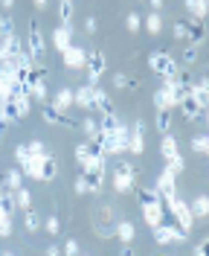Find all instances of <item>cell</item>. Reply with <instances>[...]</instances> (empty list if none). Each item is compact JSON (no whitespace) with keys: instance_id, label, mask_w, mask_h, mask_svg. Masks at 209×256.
<instances>
[{"instance_id":"cell-1","label":"cell","mask_w":209,"mask_h":256,"mask_svg":"<svg viewBox=\"0 0 209 256\" xmlns=\"http://www.w3.org/2000/svg\"><path fill=\"white\" fill-rule=\"evenodd\" d=\"M148 67H151L157 76H163V79H169V76L177 73V62L169 56V52H160V50H154V52L148 56Z\"/></svg>"},{"instance_id":"cell-2","label":"cell","mask_w":209,"mask_h":256,"mask_svg":"<svg viewBox=\"0 0 209 256\" xmlns=\"http://www.w3.org/2000/svg\"><path fill=\"white\" fill-rule=\"evenodd\" d=\"M113 190L116 192H131L134 190V166L125 163V160H119V163L113 166Z\"/></svg>"},{"instance_id":"cell-3","label":"cell","mask_w":209,"mask_h":256,"mask_svg":"<svg viewBox=\"0 0 209 256\" xmlns=\"http://www.w3.org/2000/svg\"><path fill=\"white\" fill-rule=\"evenodd\" d=\"M169 207H172V212H175V224L183 230V233H189V230H192V224H195V216H192V210H189V204H186V201H180V198H175Z\"/></svg>"},{"instance_id":"cell-4","label":"cell","mask_w":209,"mask_h":256,"mask_svg":"<svg viewBox=\"0 0 209 256\" xmlns=\"http://www.w3.org/2000/svg\"><path fill=\"white\" fill-rule=\"evenodd\" d=\"M157 195H160V201H175L177 198V184H175V172H169V169H163V175L157 178Z\"/></svg>"},{"instance_id":"cell-5","label":"cell","mask_w":209,"mask_h":256,"mask_svg":"<svg viewBox=\"0 0 209 256\" xmlns=\"http://www.w3.org/2000/svg\"><path fill=\"white\" fill-rule=\"evenodd\" d=\"M105 67H108V58H105V52H93V56H87V70H90V79H87V84H93L96 88L99 76L105 73Z\"/></svg>"},{"instance_id":"cell-6","label":"cell","mask_w":209,"mask_h":256,"mask_svg":"<svg viewBox=\"0 0 209 256\" xmlns=\"http://www.w3.org/2000/svg\"><path fill=\"white\" fill-rule=\"evenodd\" d=\"M26 50L32 52V58H41L44 56V50H47V44H44V35H41V30H38V24H29V38H26Z\"/></svg>"},{"instance_id":"cell-7","label":"cell","mask_w":209,"mask_h":256,"mask_svg":"<svg viewBox=\"0 0 209 256\" xmlns=\"http://www.w3.org/2000/svg\"><path fill=\"white\" fill-rule=\"evenodd\" d=\"M177 105H180V111H183V116H186L189 122H195V120H204V111H207V108H201V105L192 99V94H186L180 102H177Z\"/></svg>"},{"instance_id":"cell-8","label":"cell","mask_w":209,"mask_h":256,"mask_svg":"<svg viewBox=\"0 0 209 256\" xmlns=\"http://www.w3.org/2000/svg\"><path fill=\"white\" fill-rule=\"evenodd\" d=\"M189 94H192V99L201 105V108H207L209 105V82L207 79H195L192 84H189Z\"/></svg>"},{"instance_id":"cell-9","label":"cell","mask_w":209,"mask_h":256,"mask_svg":"<svg viewBox=\"0 0 209 256\" xmlns=\"http://www.w3.org/2000/svg\"><path fill=\"white\" fill-rule=\"evenodd\" d=\"M64 64L70 67V70H79V67L87 64V52H84L81 47H73V44H70V47L64 50Z\"/></svg>"},{"instance_id":"cell-10","label":"cell","mask_w":209,"mask_h":256,"mask_svg":"<svg viewBox=\"0 0 209 256\" xmlns=\"http://www.w3.org/2000/svg\"><path fill=\"white\" fill-rule=\"evenodd\" d=\"M73 105L90 111V108H93V84H81L79 90H73Z\"/></svg>"},{"instance_id":"cell-11","label":"cell","mask_w":209,"mask_h":256,"mask_svg":"<svg viewBox=\"0 0 209 256\" xmlns=\"http://www.w3.org/2000/svg\"><path fill=\"white\" fill-rule=\"evenodd\" d=\"M140 207H143L145 222L151 224V227H157L163 222V201H151V204H140Z\"/></svg>"},{"instance_id":"cell-12","label":"cell","mask_w":209,"mask_h":256,"mask_svg":"<svg viewBox=\"0 0 209 256\" xmlns=\"http://www.w3.org/2000/svg\"><path fill=\"white\" fill-rule=\"evenodd\" d=\"M20 50H23V41H20L17 35H9V38H3V41H0V56L17 58V56H20Z\"/></svg>"},{"instance_id":"cell-13","label":"cell","mask_w":209,"mask_h":256,"mask_svg":"<svg viewBox=\"0 0 209 256\" xmlns=\"http://www.w3.org/2000/svg\"><path fill=\"white\" fill-rule=\"evenodd\" d=\"M116 224H111V207H102L99 210V222H96V233L99 236H113Z\"/></svg>"},{"instance_id":"cell-14","label":"cell","mask_w":209,"mask_h":256,"mask_svg":"<svg viewBox=\"0 0 209 256\" xmlns=\"http://www.w3.org/2000/svg\"><path fill=\"white\" fill-rule=\"evenodd\" d=\"M44 120L49 126H70V116L64 111H58L55 105H44Z\"/></svg>"},{"instance_id":"cell-15","label":"cell","mask_w":209,"mask_h":256,"mask_svg":"<svg viewBox=\"0 0 209 256\" xmlns=\"http://www.w3.org/2000/svg\"><path fill=\"white\" fill-rule=\"evenodd\" d=\"M0 116H3L6 122H17V120H20V108H17V99H3Z\"/></svg>"},{"instance_id":"cell-16","label":"cell","mask_w":209,"mask_h":256,"mask_svg":"<svg viewBox=\"0 0 209 256\" xmlns=\"http://www.w3.org/2000/svg\"><path fill=\"white\" fill-rule=\"evenodd\" d=\"M70 38H73V26H58V30L52 32V44L64 52L70 47Z\"/></svg>"},{"instance_id":"cell-17","label":"cell","mask_w":209,"mask_h":256,"mask_svg":"<svg viewBox=\"0 0 209 256\" xmlns=\"http://www.w3.org/2000/svg\"><path fill=\"white\" fill-rule=\"evenodd\" d=\"M58 175V160L47 154V158H41V180H52V178Z\"/></svg>"},{"instance_id":"cell-18","label":"cell","mask_w":209,"mask_h":256,"mask_svg":"<svg viewBox=\"0 0 209 256\" xmlns=\"http://www.w3.org/2000/svg\"><path fill=\"white\" fill-rule=\"evenodd\" d=\"M116 236H119V242H125V244H131L134 242V236H137V227L131 222H116V230H113Z\"/></svg>"},{"instance_id":"cell-19","label":"cell","mask_w":209,"mask_h":256,"mask_svg":"<svg viewBox=\"0 0 209 256\" xmlns=\"http://www.w3.org/2000/svg\"><path fill=\"white\" fill-rule=\"evenodd\" d=\"M160 154L166 160H172V158H177L180 152H177V140L172 137V134H163V143H160Z\"/></svg>"},{"instance_id":"cell-20","label":"cell","mask_w":209,"mask_h":256,"mask_svg":"<svg viewBox=\"0 0 209 256\" xmlns=\"http://www.w3.org/2000/svg\"><path fill=\"white\" fill-rule=\"evenodd\" d=\"M154 105H157V111H172V108H175V99H172V94H169L166 88H160V90L154 94Z\"/></svg>"},{"instance_id":"cell-21","label":"cell","mask_w":209,"mask_h":256,"mask_svg":"<svg viewBox=\"0 0 209 256\" xmlns=\"http://www.w3.org/2000/svg\"><path fill=\"white\" fill-rule=\"evenodd\" d=\"M23 186V175L17 172V169H9L6 172V178H3V190H9V192H15Z\"/></svg>"},{"instance_id":"cell-22","label":"cell","mask_w":209,"mask_h":256,"mask_svg":"<svg viewBox=\"0 0 209 256\" xmlns=\"http://www.w3.org/2000/svg\"><path fill=\"white\" fill-rule=\"evenodd\" d=\"M15 192H9V190H0V212L3 216H12L15 212Z\"/></svg>"},{"instance_id":"cell-23","label":"cell","mask_w":209,"mask_h":256,"mask_svg":"<svg viewBox=\"0 0 209 256\" xmlns=\"http://www.w3.org/2000/svg\"><path fill=\"white\" fill-rule=\"evenodd\" d=\"M131 131V128H128ZM128 152L131 154H143L145 152V137H143V131H131V137H128Z\"/></svg>"},{"instance_id":"cell-24","label":"cell","mask_w":209,"mask_h":256,"mask_svg":"<svg viewBox=\"0 0 209 256\" xmlns=\"http://www.w3.org/2000/svg\"><path fill=\"white\" fill-rule=\"evenodd\" d=\"M52 105H55L58 111H67V108L73 105V90H70V88H61V90L55 94V99H52Z\"/></svg>"},{"instance_id":"cell-25","label":"cell","mask_w":209,"mask_h":256,"mask_svg":"<svg viewBox=\"0 0 209 256\" xmlns=\"http://www.w3.org/2000/svg\"><path fill=\"white\" fill-rule=\"evenodd\" d=\"M93 108H99L102 114H113V111H111V99H108V94H105V90H99V88H93Z\"/></svg>"},{"instance_id":"cell-26","label":"cell","mask_w":209,"mask_h":256,"mask_svg":"<svg viewBox=\"0 0 209 256\" xmlns=\"http://www.w3.org/2000/svg\"><path fill=\"white\" fill-rule=\"evenodd\" d=\"M189 210H192L195 218H204V216H209V198H207V195H198Z\"/></svg>"},{"instance_id":"cell-27","label":"cell","mask_w":209,"mask_h":256,"mask_svg":"<svg viewBox=\"0 0 209 256\" xmlns=\"http://www.w3.org/2000/svg\"><path fill=\"white\" fill-rule=\"evenodd\" d=\"M58 18H61V26H73V0H61Z\"/></svg>"},{"instance_id":"cell-28","label":"cell","mask_w":209,"mask_h":256,"mask_svg":"<svg viewBox=\"0 0 209 256\" xmlns=\"http://www.w3.org/2000/svg\"><path fill=\"white\" fill-rule=\"evenodd\" d=\"M29 204H32V192L26 190V186L15 190V207L17 210H29Z\"/></svg>"},{"instance_id":"cell-29","label":"cell","mask_w":209,"mask_h":256,"mask_svg":"<svg viewBox=\"0 0 209 256\" xmlns=\"http://www.w3.org/2000/svg\"><path fill=\"white\" fill-rule=\"evenodd\" d=\"M23 224H26V230H29V233H35V230H41V227H44V218H41L35 210H26V216H23Z\"/></svg>"},{"instance_id":"cell-30","label":"cell","mask_w":209,"mask_h":256,"mask_svg":"<svg viewBox=\"0 0 209 256\" xmlns=\"http://www.w3.org/2000/svg\"><path fill=\"white\" fill-rule=\"evenodd\" d=\"M116 128H119V116H116V114H105V120L99 122V131H105V134H116Z\"/></svg>"},{"instance_id":"cell-31","label":"cell","mask_w":209,"mask_h":256,"mask_svg":"<svg viewBox=\"0 0 209 256\" xmlns=\"http://www.w3.org/2000/svg\"><path fill=\"white\" fill-rule=\"evenodd\" d=\"M183 6H186V9H189L198 20L207 15V0H183Z\"/></svg>"},{"instance_id":"cell-32","label":"cell","mask_w":209,"mask_h":256,"mask_svg":"<svg viewBox=\"0 0 209 256\" xmlns=\"http://www.w3.org/2000/svg\"><path fill=\"white\" fill-rule=\"evenodd\" d=\"M154 126H157V131H160V134H169V128H172V111H157Z\"/></svg>"},{"instance_id":"cell-33","label":"cell","mask_w":209,"mask_h":256,"mask_svg":"<svg viewBox=\"0 0 209 256\" xmlns=\"http://www.w3.org/2000/svg\"><path fill=\"white\" fill-rule=\"evenodd\" d=\"M145 30L151 32V35H160V30H163L160 12H151V15H148V20H145Z\"/></svg>"},{"instance_id":"cell-34","label":"cell","mask_w":209,"mask_h":256,"mask_svg":"<svg viewBox=\"0 0 209 256\" xmlns=\"http://www.w3.org/2000/svg\"><path fill=\"white\" fill-rule=\"evenodd\" d=\"M9 35H15V20H12L9 15H3L0 18V41L9 38Z\"/></svg>"},{"instance_id":"cell-35","label":"cell","mask_w":209,"mask_h":256,"mask_svg":"<svg viewBox=\"0 0 209 256\" xmlns=\"http://www.w3.org/2000/svg\"><path fill=\"white\" fill-rule=\"evenodd\" d=\"M189 41H192V47H198L204 41V26L201 24H189Z\"/></svg>"},{"instance_id":"cell-36","label":"cell","mask_w":209,"mask_h":256,"mask_svg":"<svg viewBox=\"0 0 209 256\" xmlns=\"http://www.w3.org/2000/svg\"><path fill=\"white\" fill-rule=\"evenodd\" d=\"M192 148L198 152V154H207V152H209V137H207V134H198V137L192 140Z\"/></svg>"},{"instance_id":"cell-37","label":"cell","mask_w":209,"mask_h":256,"mask_svg":"<svg viewBox=\"0 0 209 256\" xmlns=\"http://www.w3.org/2000/svg\"><path fill=\"white\" fill-rule=\"evenodd\" d=\"M26 152H29V154H32V158H47V148H44V143H41V140H32V143L26 146Z\"/></svg>"},{"instance_id":"cell-38","label":"cell","mask_w":209,"mask_h":256,"mask_svg":"<svg viewBox=\"0 0 209 256\" xmlns=\"http://www.w3.org/2000/svg\"><path fill=\"white\" fill-rule=\"evenodd\" d=\"M76 160H79L81 166L90 160V143H79V146H76Z\"/></svg>"},{"instance_id":"cell-39","label":"cell","mask_w":209,"mask_h":256,"mask_svg":"<svg viewBox=\"0 0 209 256\" xmlns=\"http://www.w3.org/2000/svg\"><path fill=\"white\" fill-rule=\"evenodd\" d=\"M113 84H116L119 90H128V88H134V84H131V79L125 76V73H113Z\"/></svg>"},{"instance_id":"cell-40","label":"cell","mask_w":209,"mask_h":256,"mask_svg":"<svg viewBox=\"0 0 209 256\" xmlns=\"http://www.w3.org/2000/svg\"><path fill=\"white\" fill-rule=\"evenodd\" d=\"M15 160L20 163V166H26V163L32 160V154L26 152V146H17V148H15Z\"/></svg>"},{"instance_id":"cell-41","label":"cell","mask_w":209,"mask_h":256,"mask_svg":"<svg viewBox=\"0 0 209 256\" xmlns=\"http://www.w3.org/2000/svg\"><path fill=\"white\" fill-rule=\"evenodd\" d=\"M0 236H12V216H0Z\"/></svg>"},{"instance_id":"cell-42","label":"cell","mask_w":209,"mask_h":256,"mask_svg":"<svg viewBox=\"0 0 209 256\" xmlns=\"http://www.w3.org/2000/svg\"><path fill=\"white\" fill-rule=\"evenodd\" d=\"M125 26H128V32H140V26H143V20H140V15L137 12H131L128 20H125Z\"/></svg>"},{"instance_id":"cell-43","label":"cell","mask_w":209,"mask_h":256,"mask_svg":"<svg viewBox=\"0 0 209 256\" xmlns=\"http://www.w3.org/2000/svg\"><path fill=\"white\" fill-rule=\"evenodd\" d=\"M175 38H180V41L189 38V24H186V20H177L175 24Z\"/></svg>"},{"instance_id":"cell-44","label":"cell","mask_w":209,"mask_h":256,"mask_svg":"<svg viewBox=\"0 0 209 256\" xmlns=\"http://www.w3.org/2000/svg\"><path fill=\"white\" fill-rule=\"evenodd\" d=\"M195 62H198V47H186V52H183V64L192 67Z\"/></svg>"},{"instance_id":"cell-45","label":"cell","mask_w":209,"mask_h":256,"mask_svg":"<svg viewBox=\"0 0 209 256\" xmlns=\"http://www.w3.org/2000/svg\"><path fill=\"white\" fill-rule=\"evenodd\" d=\"M81 128H84V134H87V140H93V134L99 131V122H93V120H84V122H81Z\"/></svg>"},{"instance_id":"cell-46","label":"cell","mask_w":209,"mask_h":256,"mask_svg":"<svg viewBox=\"0 0 209 256\" xmlns=\"http://www.w3.org/2000/svg\"><path fill=\"white\" fill-rule=\"evenodd\" d=\"M183 169H186V163H183V158H180V154H177V158H172L169 160V172H183Z\"/></svg>"},{"instance_id":"cell-47","label":"cell","mask_w":209,"mask_h":256,"mask_svg":"<svg viewBox=\"0 0 209 256\" xmlns=\"http://www.w3.org/2000/svg\"><path fill=\"white\" fill-rule=\"evenodd\" d=\"M64 254H67V256H81V250H79V242H76V239L64 242Z\"/></svg>"},{"instance_id":"cell-48","label":"cell","mask_w":209,"mask_h":256,"mask_svg":"<svg viewBox=\"0 0 209 256\" xmlns=\"http://www.w3.org/2000/svg\"><path fill=\"white\" fill-rule=\"evenodd\" d=\"M44 227H47V233H52V236L61 230V224H58V218H55V216H49L47 222H44Z\"/></svg>"},{"instance_id":"cell-49","label":"cell","mask_w":209,"mask_h":256,"mask_svg":"<svg viewBox=\"0 0 209 256\" xmlns=\"http://www.w3.org/2000/svg\"><path fill=\"white\" fill-rule=\"evenodd\" d=\"M76 192L79 195H87V180H84V175H79V180H76Z\"/></svg>"},{"instance_id":"cell-50","label":"cell","mask_w":209,"mask_h":256,"mask_svg":"<svg viewBox=\"0 0 209 256\" xmlns=\"http://www.w3.org/2000/svg\"><path fill=\"white\" fill-rule=\"evenodd\" d=\"M96 26H99V20H96L93 15H90L87 20H84V30H87V32H96Z\"/></svg>"},{"instance_id":"cell-51","label":"cell","mask_w":209,"mask_h":256,"mask_svg":"<svg viewBox=\"0 0 209 256\" xmlns=\"http://www.w3.org/2000/svg\"><path fill=\"white\" fill-rule=\"evenodd\" d=\"M207 244H209L207 239L201 242V244H198V248H195V256H207Z\"/></svg>"},{"instance_id":"cell-52","label":"cell","mask_w":209,"mask_h":256,"mask_svg":"<svg viewBox=\"0 0 209 256\" xmlns=\"http://www.w3.org/2000/svg\"><path fill=\"white\" fill-rule=\"evenodd\" d=\"M47 256H61V254H58V248H55V244H49V248H47Z\"/></svg>"},{"instance_id":"cell-53","label":"cell","mask_w":209,"mask_h":256,"mask_svg":"<svg viewBox=\"0 0 209 256\" xmlns=\"http://www.w3.org/2000/svg\"><path fill=\"white\" fill-rule=\"evenodd\" d=\"M151 9H154V12H160V9H163V0H151Z\"/></svg>"},{"instance_id":"cell-54","label":"cell","mask_w":209,"mask_h":256,"mask_svg":"<svg viewBox=\"0 0 209 256\" xmlns=\"http://www.w3.org/2000/svg\"><path fill=\"white\" fill-rule=\"evenodd\" d=\"M122 256H134V248H131V244H125V248H122Z\"/></svg>"},{"instance_id":"cell-55","label":"cell","mask_w":209,"mask_h":256,"mask_svg":"<svg viewBox=\"0 0 209 256\" xmlns=\"http://www.w3.org/2000/svg\"><path fill=\"white\" fill-rule=\"evenodd\" d=\"M0 3H3V9H12L15 6V0H0Z\"/></svg>"},{"instance_id":"cell-56","label":"cell","mask_w":209,"mask_h":256,"mask_svg":"<svg viewBox=\"0 0 209 256\" xmlns=\"http://www.w3.org/2000/svg\"><path fill=\"white\" fill-rule=\"evenodd\" d=\"M35 6H38V9H44V6H47V0H32Z\"/></svg>"},{"instance_id":"cell-57","label":"cell","mask_w":209,"mask_h":256,"mask_svg":"<svg viewBox=\"0 0 209 256\" xmlns=\"http://www.w3.org/2000/svg\"><path fill=\"white\" fill-rule=\"evenodd\" d=\"M3 256H15V254H3Z\"/></svg>"},{"instance_id":"cell-58","label":"cell","mask_w":209,"mask_h":256,"mask_svg":"<svg viewBox=\"0 0 209 256\" xmlns=\"http://www.w3.org/2000/svg\"><path fill=\"white\" fill-rule=\"evenodd\" d=\"M0 216H3V212H0Z\"/></svg>"}]
</instances>
